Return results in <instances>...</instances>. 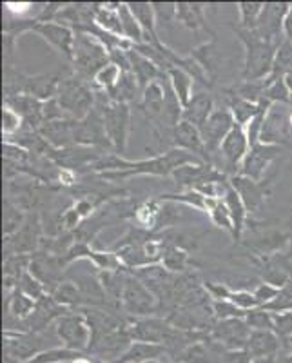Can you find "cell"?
Wrapping results in <instances>:
<instances>
[{"label":"cell","instance_id":"6da1fadb","mask_svg":"<svg viewBox=\"0 0 292 363\" xmlns=\"http://www.w3.org/2000/svg\"><path fill=\"white\" fill-rule=\"evenodd\" d=\"M189 164H206L202 158L194 157L189 151L173 147L158 157L145 158V160H125L115 153H106L96 164L89 167V171H95L96 177L107 182H120L125 178L138 177V174H151V177H169L173 174L178 167Z\"/></svg>","mask_w":292,"mask_h":363},{"label":"cell","instance_id":"7a4b0ae2","mask_svg":"<svg viewBox=\"0 0 292 363\" xmlns=\"http://www.w3.org/2000/svg\"><path fill=\"white\" fill-rule=\"evenodd\" d=\"M235 33L245 48V66L242 71V82L269 79L272 73V66H274L276 53L281 44L265 40L256 31L242 29L240 26L235 28Z\"/></svg>","mask_w":292,"mask_h":363},{"label":"cell","instance_id":"3957f363","mask_svg":"<svg viewBox=\"0 0 292 363\" xmlns=\"http://www.w3.org/2000/svg\"><path fill=\"white\" fill-rule=\"evenodd\" d=\"M57 100L67 118L84 120L95 108L96 89H93L91 82L84 80L82 77L71 73L60 82Z\"/></svg>","mask_w":292,"mask_h":363},{"label":"cell","instance_id":"277c9868","mask_svg":"<svg viewBox=\"0 0 292 363\" xmlns=\"http://www.w3.org/2000/svg\"><path fill=\"white\" fill-rule=\"evenodd\" d=\"M96 104L102 106L103 124L113 145V153L122 157L128 147L129 131H131V106L111 102L106 91L100 89H96Z\"/></svg>","mask_w":292,"mask_h":363},{"label":"cell","instance_id":"5b68a950","mask_svg":"<svg viewBox=\"0 0 292 363\" xmlns=\"http://www.w3.org/2000/svg\"><path fill=\"white\" fill-rule=\"evenodd\" d=\"M74 53H73V66L74 73L82 77L84 80L93 84L96 73L102 67H106L109 60V51L106 45L89 33H74Z\"/></svg>","mask_w":292,"mask_h":363},{"label":"cell","instance_id":"8992f818","mask_svg":"<svg viewBox=\"0 0 292 363\" xmlns=\"http://www.w3.org/2000/svg\"><path fill=\"white\" fill-rule=\"evenodd\" d=\"M22 31H35L40 35L45 42H50L58 53H62L64 57L73 62V53H74V31L71 28L58 22H38L37 18L33 21H18L13 24L6 26V33L11 37H17V33Z\"/></svg>","mask_w":292,"mask_h":363},{"label":"cell","instance_id":"52a82bcc","mask_svg":"<svg viewBox=\"0 0 292 363\" xmlns=\"http://www.w3.org/2000/svg\"><path fill=\"white\" fill-rule=\"evenodd\" d=\"M120 306L124 314L129 318H147V316H158L160 309H158L157 296L151 293L135 274L128 271V278H125L124 293H122V300Z\"/></svg>","mask_w":292,"mask_h":363},{"label":"cell","instance_id":"ba28073f","mask_svg":"<svg viewBox=\"0 0 292 363\" xmlns=\"http://www.w3.org/2000/svg\"><path fill=\"white\" fill-rule=\"evenodd\" d=\"M73 138L74 145H86V147H96L100 151L109 149L113 153V145L106 133L103 124V111L100 104L84 120H73Z\"/></svg>","mask_w":292,"mask_h":363},{"label":"cell","instance_id":"9c48e42d","mask_svg":"<svg viewBox=\"0 0 292 363\" xmlns=\"http://www.w3.org/2000/svg\"><path fill=\"white\" fill-rule=\"evenodd\" d=\"M42 220L38 213H28L24 223L15 235L4 236L6 258L13 255H35L42 244Z\"/></svg>","mask_w":292,"mask_h":363},{"label":"cell","instance_id":"30bf717a","mask_svg":"<svg viewBox=\"0 0 292 363\" xmlns=\"http://www.w3.org/2000/svg\"><path fill=\"white\" fill-rule=\"evenodd\" d=\"M55 333L66 349L77 352H87L91 343V327L87 318L80 311L66 314L55 323Z\"/></svg>","mask_w":292,"mask_h":363},{"label":"cell","instance_id":"8fae6325","mask_svg":"<svg viewBox=\"0 0 292 363\" xmlns=\"http://www.w3.org/2000/svg\"><path fill=\"white\" fill-rule=\"evenodd\" d=\"M292 108L288 104H271L265 113L259 142L269 145H283L291 138Z\"/></svg>","mask_w":292,"mask_h":363},{"label":"cell","instance_id":"7c38bea8","mask_svg":"<svg viewBox=\"0 0 292 363\" xmlns=\"http://www.w3.org/2000/svg\"><path fill=\"white\" fill-rule=\"evenodd\" d=\"M67 264L64 262V256L51 255L47 251H37L31 255L28 271L44 285L47 294H53L57 287L62 284L64 272H66Z\"/></svg>","mask_w":292,"mask_h":363},{"label":"cell","instance_id":"4fadbf2b","mask_svg":"<svg viewBox=\"0 0 292 363\" xmlns=\"http://www.w3.org/2000/svg\"><path fill=\"white\" fill-rule=\"evenodd\" d=\"M251 335L252 329L242 318L216 320L209 330L210 338L225 347L227 351H247Z\"/></svg>","mask_w":292,"mask_h":363},{"label":"cell","instance_id":"5bb4252c","mask_svg":"<svg viewBox=\"0 0 292 363\" xmlns=\"http://www.w3.org/2000/svg\"><path fill=\"white\" fill-rule=\"evenodd\" d=\"M133 336L131 330L128 327H120V329L111 330L107 335L99 336V338H93L89 343V352L91 356H95L96 359L106 363H115L120 356L128 351L129 347L133 345Z\"/></svg>","mask_w":292,"mask_h":363},{"label":"cell","instance_id":"9a60e30c","mask_svg":"<svg viewBox=\"0 0 292 363\" xmlns=\"http://www.w3.org/2000/svg\"><path fill=\"white\" fill-rule=\"evenodd\" d=\"M236 125V120L229 109H214L213 115L209 116L207 124L203 125L202 136L206 142L207 153H209L210 164L214 165L216 158L220 157V149H222L223 140L227 138L232 128Z\"/></svg>","mask_w":292,"mask_h":363},{"label":"cell","instance_id":"2e32d148","mask_svg":"<svg viewBox=\"0 0 292 363\" xmlns=\"http://www.w3.org/2000/svg\"><path fill=\"white\" fill-rule=\"evenodd\" d=\"M291 11L288 2H267L262 11L258 26H256V33L262 38L274 44H281L285 40V18Z\"/></svg>","mask_w":292,"mask_h":363},{"label":"cell","instance_id":"e0dca14e","mask_svg":"<svg viewBox=\"0 0 292 363\" xmlns=\"http://www.w3.org/2000/svg\"><path fill=\"white\" fill-rule=\"evenodd\" d=\"M281 147L280 145H269V144H256L249 149L247 157L243 160L240 173L243 177L251 178L256 182H264L265 173H267L269 165L278 158Z\"/></svg>","mask_w":292,"mask_h":363},{"label":"cell","instance_id":"ac0fdd59","mask_svg":"<svg viewBox=\"0 0 292 363\" xmlns=\"http://www.w3.org/2000/svg\"><path fill=\"white\" fill-rule=\"evenodd\" d=\"M258 269L265 284H271L280 289L292 280V260L291 256L283 252L264 255Z\"/></svg>","mask_w":292,"mask_h":363},{"label":"cell","instance_id":"d6986e66","mask_svg":"<svg viewBox=\"0 0 292 363\" xmlns=\"http://www.w3.org/2000/svg\"><path fill=\"white\" fill-rule=\"evenodd\" d=\"M230 186L238 191L240 199L243 200L249 213H258L265 206L269 199L267 184L264 182H256L251 178L243 177V174H235L230 177Z\"/></svg>","mask_w":292,"mask_h":363},{"label":"cell","instance_id":"ffe728a7","mask_svg":"<svg viewBox=\"0 0 292 363\" xmlns=\"http://www.w3.org/2000/svg\"><path fill=\"white\" fill-rule=\"evenodd\" d=\"M173 144L176 145L178 149L189 151V153H193L194 157L202 158L206 164H210V158H209V153H207L202 131H200L198 128H194L193 124H189V122H186V120H181L180 124L174 128Z\"/></svg>","mask_w":292,"mask_h":363},{"label":"cell","instance_id":"44dd1931","mask_svg":"<svg viewBox=\"0 0 292 363\" xmlns=\"http://www.w3.org/2000/svg\"><path fill=\"white\" fill-rule=\"evenodd\" d=\"M129 8H131L133 15L138 21V24L142 26L145 35V44L155 45L157 50H164L165 44L158 37V24H157V15H155V8H152V2H128Z\"/></svg>","mask_w":292,"mask_h":363},{"label":"cell","instance_id":"7402d4cb","mask_svg":"<svg viewBox=\"0 0 292 363\" xmlns=\"http://www.w3.org/2000/svg\"><path fill=\"white\" fill-rule=\"evenodd\" d=\"M223 99H225V102H227V109H229V111L232 113V116H235L236 124L243 125V128H245V125H247L256 115H259V113H262V109L267 108V106H271V104H267V102H264V104L249 102V100H245V99H242L240 95H236L232 87H230V89H223Z\"/></svg>","mask_w":292,"mask_h":363},{"label":"cell","instance_id":"603a6c76","mask_svg":"<svg viewBox=\"0 0 292 363\" xmlns=\"http://www.w3.org/2000/svg\"><path fill=\"white\" fill-rule=\"evenodd\" d=\"M73 281L79 287L80 294L86 301V307H113L99 274L96 277L95 274H79Z\"/></svg>","mask_w":292,"mask_h":363},{"label":"cell","instance_id":"cb8c5ba5","mask_svg":"<svg viewBox=\"0 0 292 363\" xmlns=\"http://www.w3.org/2000/svg\"><path fill=\"white\" fill-rule=\"evenodd\" d=\"M128 57H129V64H131V73L135 74L136 82H138V86H140L142 91H144L149 84L157 82V80H160L162 77H164L160 67L152 62V60H149L145 55H142L140 51H136L135 45L128 51Z\"/></svg>","mask_w":292,"mask_h":363},{"label":"cell","instance_id":"d4e9b609","mask_svg":"<svg viewBox=\"0 0 292 363\" xmlns=\"http://www.w3.org/2000/svg\"><path fill=\"white\" fill-rule=\"evenodd\" d=\"M214 113V99L210 93H196L193 95V99L189 100L186 108H184V116L181 120H186L189 124H193L194 128H198L200 131L203 129V125L207 124L209 116Z\"/></svg>","mask_w":292,"mask_h":363},{"label":"cell","instance_id":"484cf974","mask_svg":"<svg viewBox=\"0 0 292 363\" xmlns=\"http://www.w3.org/2000/svg\"><path fill=\"white\" fill-rule=\"evenodd\" d=\"M281 347H283L281 340L276 336L274 330H252L247 352L251 359L265 358V356H278Z\"/></svg>","mask_w":292,"mask_h":363},{"label":"cell","instance_id":"4316f807","mask_svg":"<svg viewBox=\"0 0 292 363\" xmlns=\"http://www.w3.org/2000/svg\"><path fill=\"white\" fill-rule=\"evenodd\" d=\"M164 356L169 358V352L164 345L158 343H145V342H133L124 354L120 356L115 363H145V362H160Z\"/></svg>","mask_w":292,"mask_h":363},{"label":"cell","instance_id":"83f0119b","mask_svg":"<svg viewBox=\"0 0 292 363\" xmlns=\"http://www.w3.org/2000/svg\"><path fill=\"white\" fill-rule=\"evenodd\" d=\"M176 22L191 31L206 29L210 31L206 21V8L198 2H178L176 4Z\"/></svg>","mask_w":292,"mask_h":363},{"label":"cell","instance_id":"f1b7e54d","mask_svg":"<svg viewBox=\"0 0 292 363\" xmlns=\"http://www.w3.org/2000/svg\"><path fill=\"white\" fill-rule=\"evenodd\" d=\"M138 91L142 89L140 86H138V82H136L135 74H133L131 71H125V73H122L118 82H116L111 89L106 91V93L111 102L129 104V106H131L133 102L136 104V100H138Z\"/></svg>","mask_w":292,"mask_h":363},{"label":"cell","instance_id":"f546056e","mask_svg":"<svg viewBox=\"0 0 292 363\" xmlns=\"http://www.w3.org/2000/svg\"><path fill=\"white\" fill-rule=\"evenodd\" d=\"M223 200H225L227 209H229L230 218H232V225H235V235H232V238L238 242V240L242 238L243 231H245V220H247L249 216V211L247 207H245V203H243V200L240 199L238 191L230 186V184L229 187H227V193L225 196H223Z\"/></svg>","mask_w":292,"mask_h":363},{"label":"cell","instance_id":"4dcf8cb0","mask_svg":"<svg viewBox=\"0 0 292 363\" xmlns=\"http://www.w3.org/2000/svg\"><path fill=\"white\" fill-rule=\"evenodd\" d=\"M191 57H193L194 60L200 64V67L206 71L209 82L214 84V80H216V77H218V69H220L218 50L214 48V38H210V40L206 42V44L198 45L196 50H193Z\"/></svg>","mask_w":292,"mask_h":363},{"label":"cell","instance_id":"1f68e13d","mask_svg":"<svg viewBox=\"0 0 292 363\" xmlns=\"http://www.w3.org/2000/svg\"><path fill=\"white\" fill-rule=\"evenodd\" d=\"M118 6L116 4H99L95 13V24L102 28L107 33L115 35V37L124 38V29H122V22H120Z\"/></svg>","mask_w":292,"mask_h":363},{"label":"cell","instance_id":"d6a6232c","mask_svg":"<svg viewBox=\"0 0 292 363\" xmlns=\"http://www.w3.org/2000/svg\"><path fill=\"white\" fill-rule=\"evenodd\" d=\"M165 77L169 79L171 86H173L174 93L178 95L180 102L184 104V108H186L189 100L193 99V82L194 79L191 77L187 71L180 69V67L171 66L167 71H165Z\"/></svg>","mask_w":292,"mask_h":363},{"label":"cell","instance_id":"836d02e7","mask_svg":"<svg viewBox=\"0 0 292 363\" xmlns=\"http://www.w3.org/2000/svg\"><path fill=\"white\" fill-rule=\"evenodd\" d=\"M6 307H8V316L15 318L18 322H24L28 320L31 314H33L35 307H37V301L31 300L29 296H26L22 291L15 289L13 293L8 294V301H6Z\"/></svg>","mask_w":292,"mask_h":363},{"label":"cell","instance_id":"e575fe53","mask_svg":"<svg viewBox=\"0 0 292 363\" xmlns=\"http://www.w3.org/2000/svg\"><path fill=\"white\" fill-rule=\"evenodd\" d=\"M118 15L120 22H122V29H124V38L131 40L135 45L145 44L144 29H142V26L138 24V21L135 18L128 2H120Z\"/></svg>","mask_w":292,"mask_h":363},{"label":"cell","instance_id":"d590c367","mask_svg":"<svg viewBox=\"0 0 292 363\" xmlns=\"http://www.w3.org/2000/svg\"><path fill=\"white\" fill-rule=\"evenodd\" d=\"M51 296H53L60 306L67 307V309L71 311H80L86 307V301H84L82 294H80L79 287L74 285V281H62Z\"/></svg>","mask_w":292,"mask_h":363},{"label":"cell","instance_id":"8d00e7d4","mask_svg":"<svg viewBox=\"0 0 292 363\" xmlns=\"http://www.w3.org/2000/svg\"><path fill=\"white\" fill-rule=\"evenodd\" d=\"M162 265L173 274H184L189 265V252L178 245H167L162 256Z\"/></svg>","mask_w":292,"mask_h":363},{"label":"cell","instance_id":"74e56055","mask_svg":"<svg viewBox=\"0 0 292 363\" xmlns=\"http://www.w3.org/2000/svg\"><path fill=\"white\" fill-rule=\"evenodd\" d=\"M288 73H292V42L285 38L280 48H278V53H276L271 77L265 80L271 82V80L285 79Z\"/></svg>","mask_w":292,"mask_h":363},{"label":"cell","instance_id":"f35d334b","mask_svg":"<svg viewBox=\"0 0 292 363\" xmlns=\"http://www.w3.org/2000/svg\"><path fill=\"white\" fill-rule=\"evenodd\" d=\"M82 354L84 352L71 351V349H66V347H51V349H45V351L38 352L28 363H71L73 359L80 358Z\"/></svg>","mask_w":292,"mask_h":363},{"label":"cell","instance_id":"ab89813d","mask_svg":"<svg viewBox=\"0 0 292 363\" xmlns=\"http://www.w3.org/2000/svg\"><path fill=\"white\" fill-rule=\"evenodd\" d=\"M26 213L17 206V203L9 200L6 196L4 200V213H2V218H4V236H11L18 231L26 220Z\"/></svg>","mask_w":292,"mask_h":363},{"label":"cell","instance_id":"60d3db41","mask_svg":"<svg viewBox=\"0 0 292 363\" xmlns=\"http://www.w3.org/2000/svg\"><path fill=\"white\" fill-rule=\"evenodd\" d=\"M264 2H240L238 13H240V28L254 31L258 26L262 11H264Z\"/></svg>","mask_w":292,"mask_h":363},{"label":"cell","instance_id":"b9f144b4","mask_svg":"<svg viewBox=\"0 0 292 363\" xmlns=\"http://www.w3.org/2000/svg\"><path fill=\"white\" fill-rule=\"evenodd\" d=\"M267 84V89H265V102L269 104H292V95L288 91L287 84H285V79L278 80H265Z\"/></svg>","mask_w":292,"mask_h":363},{"label":"cell","instance_id":"7bdbcfd3","mask_svg":"<svg viewBox=\"0 0 292 363\" xmlns=\"http://www.w3.org/2000/svg\"><path fill=\"white\" fill-rule=\"evenodd\" d=\"M272 330L281 340V345H287L292 338V311L287 313H272Z\"/></svg>","mask_w":292,"mask_h":363},{"label":"cell","instance_id":"ee69618b","mask_svg":"<svg viewBox=\"0 0 292 363\" xmlns=\"http://www.w3.org/2000/svg\"><path fill=\"white\" fill-rule=\"evenodd\" d=\"M122 73H124V71L120 69L118 66H115V64L109 62L106 67H102V69H100L99 73H96V77H95V80H93V84H95L96 89L109 91L113 86H115L116 82H118L120 77H122Z\"/></svg>","mask_w":292,"mask_h":363},{"label":"cell","instance_id":"f6af8a7d","mask_svg":"<svg viewBox=\"0 0 292 363\" xmlns=\"http://www.w3.org/2000/svg\"><path fill=\"white\" fill-rule=\"evenodd\" d=\"M17 289L22 291L26 296H29L31 300H35V301H38L40 298H44L45 294H47V293H45V289H44V285H42L40 281H38L37 278H35L29 271H26L24 274L21 277Z\"/></svg>","mask_w":292,"mask_h":363},{"label":"cell","instance_id":"bcb514c9","mask_svg":"<svg viewBox=\"0 0 292 363\" xmlns=\"http://www.w3.org/2000/svg\"><path fill=\"white\" fill-rule=\"evenodd\" d=\"M213 313L216 320H230V318H242V320H245L249 311L240 309L238 306H235L229 300H213Z\"/></svg>","mask_w":292,"mask_h":363},{"label":"cell","instance_id":"7dc6e473","mask_svg":"<svg viewBox=\"0 0 292 363\" xmlns=\"http://www.w3.org/2000/svg\"><path fill=\"white\" fill-rule=\"evenodd\" d=\"M245 322L252 330H272V313L258 307V309L249 311Z\"/></svg>","mask_w":292,"mask_h":363},{"label":"cell","instance_id":"c3c4849f","mask_svg":"<svg viewBox=\"0 0 292 363\" xmlns=\"http://www.w3.org/2000/svg\"><path fill=\"white\" fill-rule=\"evenodd\" d=\"M22 128H24V120H22L17 113L13 111V109H9L8 106H4V109H2V133H4L6 138L21 133Z\"/></svg>","mask_w":292,"mask_h":363},{"label":"cell","instance_id":"681fc988","mask_svg":"<svg viewBox=\"0 0 292 363\" xmlns=\"http://www.w3.org/2000/svg\"><path fill=\"white\" fill-rule=\"evenodd\" d=\"M152 8H155L158 26H169L171 22H176V4L173 2H152Z\"/></svg>","mask_w":292,"mask_h":363},{"label":"cell","instance_id":"f907efd6","mask_svg":"<svg viewBox=\"0 0 292 363\" xmlns=\"http://www.w3.org/2000/svg\"><path fill=\"white\" fill-rule=\"evenodd\" d=\"M280 294V287H274V285L271 284H259L258 287L254 289V296L256 300H258L259 307L267 306V303H271L272 300H274L276 296Z\"/></svg>","mask_w":292,"mask_h":363},{"label":"cell","instance_id":"816d5d0a","mask_svg":"<svg viewBox=\"0 0 292 363\" xmlns=\"http://www.w3.org/2000/svg\"><path fill=\"white\" fill-rule=\"evenodd\" d=\"M285 38L292 42V4H291V11H288L287 18H285Z\"/></svg>","mask_w":292,"mask_h":363},{"label":"cell","instance_id":"f5cc1de1","mask_svg":"<svg viewBox=\"0 0 292 363\" xmlns=\"http://www.w3.org/2000/svg\"><path fill=\"white\" fill-rule=\"evenodd\" d=\"M251 363H283L278 359V356H265V358H254Z\"/></svg>","mask_w":292,"mask_h":363},{"label":"cell","instance_id":"db71d44e","mask_svg":"<svg viewBox=\"0 0 292 363\" xmlns=\"http://www.w3.org/2000/svg\"><path fill=\"white\" fill-rule=\"evenodd\" d=\"M71 363H96V362H93V359L91 358H87V356H80V358H77V359H73V362Z\"/></svg>","mask_w":292,"mask_h":363},{"label":"cell","instance_id":"11a10c76","mask_svg":"<svg viewBox=\"0 0 292 363\" xmlns=\"http://www.w3.org/2000/svg\"><path fill=\"white\" fill-rule=\"evenodd\" d=\"M285 84H287L288 91H291V95H292V73H288L287 77H285Z\"/></svg>","mask_w":292,"mask_h":363},{"label":"cell","instance_id":"9f6ffc18","mask_svg":"<svg viewBox=\"0 0 292 363\" xmlns=\"http://www.w3.org/2000/svg\"><path fill=\"white\" fill-rule=\"evenodd\" d=\"M283 363H292V352H291V354H288V356H287V358H285V359H283Z\"/></svg>","mask_w":292,"mask_h":363},{"label":"cell","instance_id":"6f0895ef","mask_svg":"<svg viewBox=\"0 0 292 363\" xmlns=\"http://www.w3.org/2000/svg\"><path fill=\"white\" fill-rule=\"evenodd\" d=\"M145 363H162V362H158V359H155V362H145ZM171 363H174V362H171Z\"/></svg>","mask_w":292,"mask_h":363},{"label":"cell","instance_id":"680465c9","mask_svg":"<svg viewBox=\"0 0 292 363\" xmlns=\"http://www.w3.org/2000/svg\"><path fill=\"white\" fill-rule=\"evenodd\" d=\"M291 108H292V104H291Z\"/></svg>","mask_w":292,"mask_h":363}]
</instances>
